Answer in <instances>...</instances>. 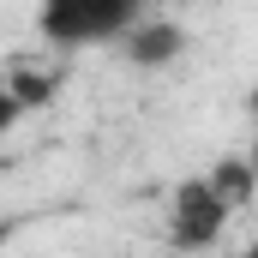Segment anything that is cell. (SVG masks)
Masks as SVG:
<instances>
[{
  "label": "cell",
  "mask_w": 258,
  "mask_h": 258,
  "mask_svg": "<svg viewBox=\"0 0 258 258\" xmlns=\"http://www.w3.org/2000/svg\"><path fill=\"white\" fill-rule=\"evenodd\" d=\"M210 186L228 198V210H240V204H252L258 168H252V162H240V156H228V162H216V168H210Z\"/></svg>",
  "instance_id": "277c9868"
},
{
  "label": "cell",
  "mask_w": 258,
  "mask_h": 258,
  "mask_svg": "<svg viewBox=\"0 0 258 258\" xmlns=\"http://www.w3.org/2000/svg\"><path fill=\"white\" fill-rule=\"evenodd\" d=\"M228 216L234 210H228V198L210 186V174H192L168 198V240L174 246H216L222 228H228Z\"/></svg>",
  "instance_id": "7a4b0ae2"
},
{
  "label": "cell",
  "mask_w": 258,
  "mask_h": 258,
  "mask_svg": "<svg viewBox=\"0 0 258 258\" xmlns=\"http://www.w3.org/2000/svg\"><path fill=\"white\" fill-rule=\"evenodd\" d=\"M138 18H144V0H42V6H36V30H42L54 48L120 42Z\"/></svg>",
  "instance_id": "6da1fadb"
},
{
  "label": "cell",
  "mask_w": 258,
  "mask_h": 258,
  "mask_svg": "<svg viewBox=\"0 0 258 258\" xmlns=\"http://www.w3.org/2000/svg\"><path fill=\"white\" fill-rule=\"evenodd\" d=\"M24 120V102H18V90H12V78H0V138Z\"/></svg>",
  "instance_id": "5b68a950"
},
{
  "label": "cell",
  "mask_w": 258,
  "mask_h": 258,
  "mask_svg": "<svg viewBox=\"0 0 258 258\" xmlns=\"http://www.w3.org/2000/svg\"><path fill=\"white\" fill-rule=\"evenodd\" d=\"M246 108H252V114H258V84H252V96H246Z\"/></svg>",
  "instance_id": "8992f818"
},
{
  "label": "cell",
  "mask_w": 258,
  "mask_h": 258,
  "mask_svg": "<svg viewBox=\"0 0 258 258\" xmlns=\"http://www.w3.org/2000/svg\"><path fill=\"white\" fill-rule=\"evenodd\" d=\"M120 42H126V60L144 66V72L174 66L180 54H186V30H180V24H168V18H138Z\"/></svg>",
  "instance_id": "3957f363"
}]
</instances>
